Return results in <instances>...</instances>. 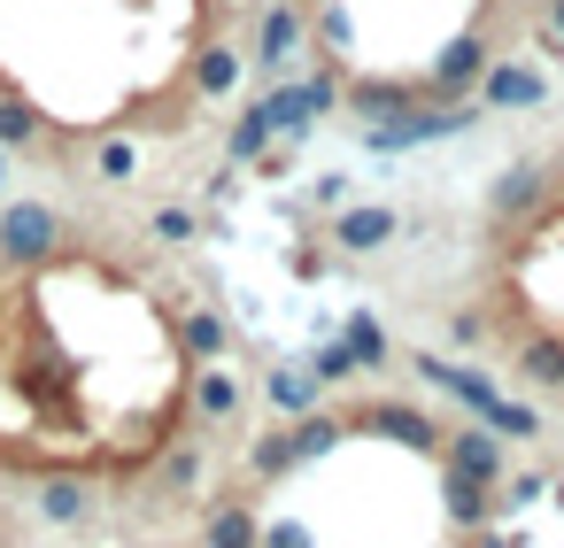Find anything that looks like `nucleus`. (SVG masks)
<instances>
[{"label": "nucleus", "mask_w": 564, "mask_h": 548, "mask_svg": "<svg viewBox=\"0 0 564 548\" xmlns=\"http://www.w3.org/2000/svg\"><path fill=\"white\" fill-rule=\"evenodd\" d=\"M63 240H70V217H63L55 201H40V194H17V201H0V263H9V271H32V263H47Z\"/></svg>", "instance_id": "2"}, {"label": "nucleus", "mask_w": 564, "mask_h": 548, "mask_svg": "<svg viewBox=\"0 0 564 548\" xmlns=\"http://www.w3.org/2000/svg\"><path fill=\"white\" fill-rule=\"evenodd\" d=\"M479 101H487V109H533V101H541V70H533V63H510V55H502V63L487 70Z\"/></svg>", "instance_id": "9"}, {"label": "nucleus", "mask_w": 564, "mask_h": 548, "mask_svg": "<svg viewBox=\"0 0 564 548\" xmlns=\"http://www.w3.org/2000/svg\"><path fill=\"white\" fill-rule=\"evenodd\" d=\"M40 509H47L55 525H78V517H86V486H78V479H47Z\"/></svg>", "instance_id": "14"}, {"label": "nucleus", "mask_w": 564, "mask_h": 548, "mask_svg": "<svg viewBox=\"0 0 564 548\" xmlns=\"http://www.w3.org/2000/svg\"><path fill=\"white\" fill-rule=\"evenodd\" d=\"M394 232H402V217L387 201H356V209L333 217V248H348V255H379Z\"/></svg>", "instance_id": "6"}, {"label": "nucleus", "mask_w": 564, "mask_h": 548, "mask_svg": "<svg viewBox=\"0 0 564 548\" xmlns=\"http://www.w3.org/2000/svg\"><path fill=\"white\" fill-rule=\"evenodd\" d=\"M310 55V24H302V9H294V0H271V9H263V24H256V47H248V63L279 86L294 63Z\"/></svg>", "instance_id": "3"}, {"label": "nucleus", "mask_w": 564, "mask_h": 548, "mask_svg": "<svg viewBox=\"0 0 564 548\" xmlns=\"http://www.w3.org/2000/svg\"><path fill=\"white\" fill-rule=\"evenodd\" d=\"M94 171H101L109 186H132V171H140V155H132V140H117V132H109V140L94 147Z\"/></svg>", "instance_id": "12"}, {"label": "nucleus", "mask_w": 564, "mask_h": 548, "mask_svg": "<svg viewBox=\"0 0 564 548\" xmlns=\"http://www.w3.org/2000/svg\"><path fill=\"white\" fill-rule=\"evenodd\" d=\"M0 178H9V155H0Z\"/></svg>", "instance_id": "16"}, {"label": "nucleus", "mask_w": 564, "mask_h": 548, "mask_svg": "<svg viewBox=\"0 0 564 548\" xmlns=\"http://www.w3.org/2000/svg\"><path fill=\"white\" fill-rule=\"evenodd\" d=\"M541 186L518 217L487 224L479 255V325L518 386L564 402V155H533Z\"/></svg>", "instance_id": "1"}, {"label": "nucleus", "mask_w": 564, "mask_h": 548, "mask_svg": "<svg viewBox=\"0 0 564 548\" xmlns=\"http://www.w3.org/2000/svg\"><path fill=\"white\" fill-rule=\"evenodd\" d=\"M194 232H202L194 209H155V240H163V248H194Z\"/></svg>", "instance_id": "15"}, {"label": "nucleus", "mask_w": 564, "mask_h": 548, "mask_svg": "<svg viewBox=\"0 0 564 548\" xmlns=\"http://www.w3.org/2000/svg\"><path fill=\"white\" fill-rule=\"evenodd\" d=\"M348 355H356V371H379L387 363V332L371 317H348Z\"/></svg>", "instance_id": "13"}, {"label": "nucleus", "mask_w": 564, "mask_h": 548, "mask_svg": "<svg viewBox=\"0 0 564 548\" xmlns=\"http://www.w3.org/2000/svg\"><path fill=\"white\" fill-rule=\"evenodd\" d=\"M271 132H279V124H271V101H248L240 124L225 132V155H232V163H256V155L271 147Z\"/></svg>", "instance_id": "10"}, {"label": "nucleus", "mask_w": 564, "mask_h": 548, "mask_svg": "<svg viewBox=\"0 0 564 548\" xmlns=\"http://www.w3.org/2000/svg\"><path fill=\"white\" fill-rule=\"evenodd\" d=\"M186 409H194V425H202V432H217V425H232V417L248 409V379H240L232 363H202V371H194Z\"/></svg>", "instance_id": "4"}, {"label": "nucleus", "mask_w": 564, "mask_h": 548, "mask_svg": "<svg viewBox=\"0 0 564 548\" xmlns=\"http://www.w3.org/2000/svg\"><path fill=\"white\" fill-rule=\"evenodd\" d=\"M263 394H271V402H279L286 417H302V409L317 402V371H302V363H279V371L263 379Z\"/></svg>", "instance_id": "11"}, {"label": "nucleus", "mask_w": 564, "mask_h": 548, "mask_svg": "<svg viewBox=\"0 0 564 548\" xmlns=\"http://www.w3.org/2000/svg\"><path fill=\"white\" fill-rule=\"evenodd\" d=\"M202 548H263V517L248 509V494H225L202 525Z\"/></svg>", "instance_id": "7"}, {"label": "nucleus", "mask_w": 564, "mask_h": 548, "mask_svg": "<svg viewBox=\"0 0 564 548\" xmlns=\"http://www.w3.org/2000/svg\"><path fill=\"white\" fill-rule=\"evenodd\" d=\"M186 78H194V101H232V94H240V78H248V55H240L225 32H209V40L194 47Z\"/></svg>", "instance_id": "5"}, {"label": "nucleus", "mask_w": 564, "mask_h": 548, "mask_svg": "<svg viewBox=\"0 0 564 548\" xmlns=\"http://www.w3.org/2000/svg\"><path fill=\"white\" fill-rule=\"evenodd\" d=\"M55 132H47V117H40V101H24V94H0V155H32V147H47Z\"/></svg>", "instance_id": "8"}]
</instances>
